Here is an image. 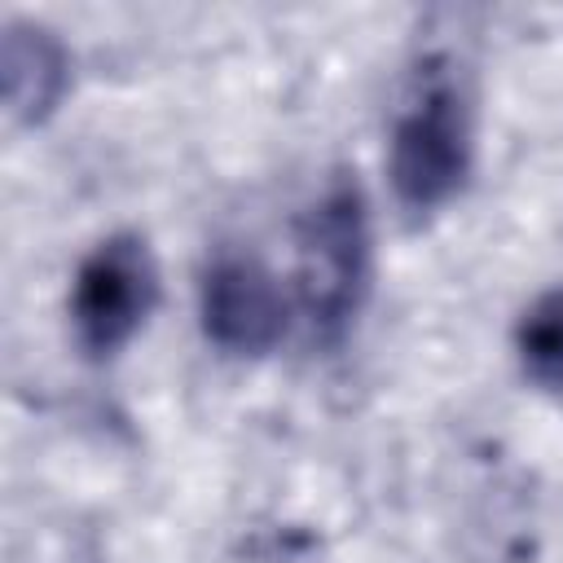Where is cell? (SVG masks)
Here are the masks:
<instances>
[{
    "mask_svg": "<svg viewBox=\"0 0 563 563\" xmlns=\"http://www.w3.org/2000/svg\"><path fill=\"white\" fill-rule=\"evenodd\" d=\"M0 75H4L9 119L13 123H40L57 106V97L70 79V57L53 31L13 22L4 31V44H0Z\"/></svg>",
    "mask_w": 563,
    "mask_h": 563,
    "instance_id": "5",
    "label": "cell"
},
{
    "mask_svg": "<svg viewBox=\"0 0 563 563\" xmlns=\"http://www.w3.org/2000/svg\"><path fill=\"white\" fill-rule=\"evenodd\" d=\"M154 299H158V273H154L145 242L132 233L101 242L84 260L75 277V295H70V317H75V334L84 352L88 356L119 352L141 330Z\"/></svg>",
    "mask_w": 563,
    "mask_h": 563,
    "instance_id": "3",
    "label": "cell"
},
{
    "mask_svg": "<svg viewBox=\"0 0 563 563\" xmlns=\"http://www.w3.org/2000/svg\"><path fill=\"white\" fill-rule=\"evenodd\" d=\"M471 172V114L453 84H431L391 132V185L409 211H431Z\"/></svg>",
    "mask_w": 563,
    "mask_h": 563,
    "instance_id": "2",
    "label": "cell"
},
{
    "mask_svg": "<svg viewBox=\"0 0 563 563\" xmlns=\"http://www.w3.org/2000/svg\"><path fill=\"white\" fill-rule=\"evenodd\" d=\"M519 361L541 387L563 391V290L541 295L523 312V321H519Z\"/></svg>",
    "mask_w": 563,
    "mask_h": 563,
    "instance_id": "6",
    "label": "cell"
},
{
    "mask_svg": "<svg viewBox=\"0 0 563 563\" xmlns=\"http://www.w3.org/2000/svg\"><path fill=\"white\" fill-rule=\"evenodd\" d=\"M202 330L238 356L268 352L286 330V299L251 255H220L202 277Z\"/></svg>",
    "mask_w": 563,
    "mask_h": 563,
    "instance_id": "4",
    "label": "cell"
},
{
    "mask_svg": "<svg viewBox=\"0 0 563 563\" xmlns=\"http://www.w3.org/2000/svg\"><path fill=\"white\" fill-rule=\"evenodd\" d=\"M299 303L317 339H339L369 286V220L352 180L330 185L299 224Z\"/></svg>",
    "mask_w": 563,
    "mask_h": 563,
    "instance_id": "1",
    "label": "cell"
}]
</instances>
